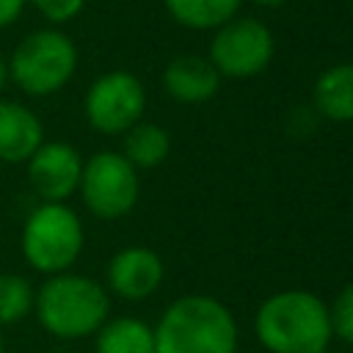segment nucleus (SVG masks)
<instances>
[{
    "mask_svg": "<svg viewBox=\"0 0 353 353\" xmlns=\"http://www.w3.org/2000/svg\"><path fill=\"white\" fill-rule=\"evenodd\" d=\"M36 317L58 339H80L102 328L108 317V292L85 276L55 273L41 284L33 301Z\"/></svg>",
    "mask_w": 353,
    "mask_h": 353,
    "instance_id": "nucleus-3",
    "label": "nucleus"
},
{
    "mask_svg": "<svg viewBox=\"0 0 353 353\" xmlns=\"http://www.w3.org/2000/svg\"><path fill=\"white\" fill-rule=\"evenodd\" d=\"M25 6H28V0H0V28L14 25L22 17Z\"/></svg>",
    "mask_w": 353,
    "mask_h": 353,
    "instance_id": "nucleus-20",
    "label": "nucleus"
},
{
    "mask_svg": "<svg viewBox=\"0 0 353 353\" xmlns=\"http://www.w3.org/2000/svg\"><path fill=\"white\" fill-rule=\"evenodd\" d=\"M331 314V331L336 336H342L345 342L353 345V284H347L336 301H334V309L328 312Z\"/></svg>",
    "mask_w": 353,
    "mask_h": 353,
    "instance_id": "nucleus-18",
    "label": "nucleus"
},
{
    "mask_svg": "<svg viewBox=\"0 0 353 353\" xmlns=\"http://www.w3.org/2000/svg\"><path fill=\"white\" fill-rule=\"evenodd\" d=\"M0 353H3V336H0Z\"/></svg>",
    "mask_w": 353,
    "mask_h": 353,
    "instance_id": "nucleus-23",
    "label": "nucleus"
},
{
    "mask_svg": "<svg viewBox=\"0 0 353 353\" xmlns=\"http://www.w3.org/2000/svg\"><path fill=\"white\" fill-rule=\"evenodd\" d=\"M97 353H154V331L138 317H116L102 323Z\"/></svg>",
    "mask_w": 353,
    "mask_h": 353,
    "instance_id": "nucleus-14",
    "label": "nucleus"
},
{
    "mask_svg": "<svg viewBox=\"0 0 353 353\" xmlns=\"http://www.w3.org/2000/svg\"><path fill=\"white\" fill-rule=\"evenodd\" d=\"M8 80H11V77H8V61L0 55V94H3V88L8 85Z\"/></svg>",
    "mask_w": 353,
    "mask_h": 353,
    "instance_id": "nucleus-21",
    "label": "nucleus"
},
{
    "mask_svg": "<svg viewBox=\"0 0 353 353\" xmlns=\"http://www.w3.org/2000/svg\"><path fill=\"white\" fill-rule=\"evenodd\" d=\"M350 3H353V0H350Z\"/></svg>",
    "mask_w": 353,
    "mask_h": 353,
    "instance_id": "nucleus-24",
    "label": "nucleus"
},
{
    "mask_svg": "<svg viewBox=\"0 0 353 353\" xmlns=\"http://www.w3.org/2000/svg\"><path fill=\"white\" fill-rule=\"evenodd\" d=\"M77 69V47L74 41L55 30L41 28L28 33L11 52L8 77L28 97H50L61 91Z\"/></svg>",
    "mask_w": 353,
    "mask_h": 353,
    "instance_id": "nucleus-4",
    "label": "nucleus"
},
{
    "mask_svg": "<svg viewBox=\"0 0 353 353\" xmlns=\"http://www.w3.org/2000/svg\"><path fill=\"white\" fill-rule=\"evenodd\" d=\"M33 287L19 273H0V325L19 323L33 312Z\"/></svg>",
    "mask_w": 353,
    "mask_h": 353,
    "instance_id": "nucleus-17",
    "label": "nucleus"
},
{
    "mask_svg": "<svg viewBox=\"0 0 353 353\" xmlns=\"http://www.w3.org/2000/svg\"><path fill=\"white\" fill-rule=\"evenodd\" d=\"M28 3H30L44 19L55 22V25L74 19V17L83 11V6H85V0H28Z\"/></svg>",
    "mask_w": 353,
    "mask_h": 353,
    "instance_id": "nucleus-19",
    "label": "nucleus"
},
{
    "mask_svg": "<svg viewBox=\"0 0 353 353\" xmlns=\"http://www.w3.org/2000/svg\"><path fill=\"white\" fill-rule=\"evenodd\" d=\"M251 3H256V6H265V8H279V6H284L287 0H251Z\"/></svg>",
    "mask_w": 353,
    "mask_h": 353,
    "instance_id": "nucleus-22",
    "label": "nucleus"
},
{
    "mask_svg": "<svg viewBox=\"0 0 353 353\" xmlns=\"http://www.w3.org/2000/svg\"><path fill=\"white\" fill-rule=\"evenodd\" d=\"M273 33L265 22L251 17H232L210 41V63L223 77H254L273 58Z\"/></svg>",
    "mask_w": 353,
    "mask_h": 353,
    "instance_id": "nucleus-6",
    "label": "nucleus"
},
{
    "mask_svg": "<svg viewBox=\"0 0 353 353\" xmlns=\"http://www.w3.org/2000/svg\"><path fill=\"white\" fill-rule=\"evenodd\" d=\"M163 6L185 28L215 30L237 14L240 0H163Z\"/></svg>",
    "mask_w": 353,
    "mask_h": 353,
    "instance_id": "nucleus-15",
    "label": "nucleus"
},
{
    "mask_svg": "<svg viewBox=\"0 0 353 353\" xmlns=\"http://www.w3.org/2000/svg\"><path fill=\"white\" fill-rule=\"evenodd\" d=\"M83 248V226L74 210L63 201H44L36 207L22 229V254L30 268L41 273H63Z\"/></svg>",
    "mask_w": 353,
    "mask_h": 353,
    "instance_id": "nucleus-5",
    "label": "nucleus"
},
{
    "mask_svg": "<svg viewBox=\"0 0 353 353\" xmlns=\"http://www.w3.org/2000/svg\"><path fill=\"white\" fill-rule=\"evenodd\" d=\"M237 328L229 309L210 295L174 301L154 328V353H234Z\"/></svg>",
    "mask_w": 353,
    "mask_h": 353,
    "instance_id": "nucleus-1",
    "label": "nucleus"
},
{
    "mask_svg": "<svg viewBox=\"0 0 353 353\" xmlns=\"http://www.w3.org/2000/svg\"><path fill=\"white\" fill-rule=\"evenodd\" d=\"M163 85H165L168 97H174L176 102L196 105V102H207L210 97H215V91L221 85V74L210 63V58L179 55L165 66Z\"/></svg>",
    "mask_w": 353,
    "mask_h": 353,
    "instance_id": "nucleus-12",
    "label": "nucleus"
},
{
    "mask_svg": "<svg viewBox=\"0 0 353 353\" xmlns=\"http://www.w3.org/2000/svg\"><path fill=\"white\" fill-rule=\"evenodd\" d=\"M44 143L39 116L11 99H0V163H28Z\"/></svg>",
    "mask_w": 353,
    "mask_h": 353,
    "instance_id": "nucleus-11",
    "label": "nucleus"
},
{
    "mask_svg": "<svg viewBox=\"0 0 353 353\" xmlns=\"http://www.w3.org/2000/svg\"><path fill=\"white\" fill-rule=\"evenodd\" d=\"M83 160L80 152L63 141L41 143L28 160L30 188L44 201H63L80 188Z\"/></svg>",
    "mask_w": 353,
    "mask_h": 353,
    "instance_id": "nucleus-9",
    "label": "nucleus"
},
{
    "mask_svg": "<svg viewBox=\"0 0 353 353\" xmlns=\"http://www.w3.org/2000/svg\"><path fill=\"white\" fill-rule=\"evenodd\" d=\"M254 328L270 353H323L334 334L325 303L301 290L268 298L256 312Z\"/></svg>",
    "mask_w": 353,
    "mask_h": 353,
    "instance_id": "nucleus-2",
    "label": "nucleus"
},
{
    "mask_svg": "<svg viewBox=\"0 0 353 353\" xmlns=\"http://www.w3.org/2000/svg\"><path fill=\"white\" fill-rule=\"evenodd\" d=\"M314 105L331 121H353V63H336L317 77Z\"/></svg>",
    "mask_w": 353,
    "mask_h": 353,
    "instance_id": "nucleus-13",
    "label": "nucleus"
},
{
    "mask_svg": "<svg viewBox=\"0 0 353 353\" xmlns=\"http://www.w3.org/2000/svg\"><path fill=\"white\" fill-rule=\"evenodd\" d=\"M171 138L160 124H132L124 135V157L138 168H154L168 157Z\"/></svg>",
    "mask_w": 353,
    "mask_h": 353,
    "instance_id": "nucleus-16",
    "label": "nucleus"
},
{
    "mask_svg": "<svg viewBox=\"0 0 353 353\" xmlns=\"http://www.w3.org/2000/svg\"><path fill=\"white\" fill-rule=\"evenodd\" d=\"M146 108V94L132 72H108L97 77L85 94V119L94 130L105 135L127 132L138 124Z\"/></svg>",
    "mask_w": 353,
    "mask_h": 353,
    "instance_id": "nucleus-8",
    "label": "nucleus"
},
{
    "mask_svg": "<svg viewBox=\"0 0 353 353\" xmlns=\"http://www.w3.org/2000/svg\"><path fill=\"white\" fill-rule=\"evenodd\" d=\"M80 190L85 207L105 221L127 215L138 201L135 165L116 152H97L80 174Z\"/></svg>",
    "mask_w": 353,
    "mask_h": 353,
    "instance_id": "nucleus-7",
    "label": "nucleus"
},
{
    "mask_svg": "<svg viewBox=\"0 0 353 353\" xmlns=\"http://www.w3.org/2000/svg\"><path fill=\"white\" fill-rule=\"evenodd\" d=\"M110 290L127 301H141L152 295L163 281V259L152 248H124L108 265Z\"/></svg>",
    "mask_w": 353,
    "mask_h": 353,
    "instance_id": "nucleus-10",
    "label": "nucleus"
}]
</instances>
